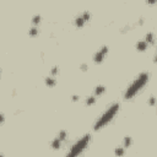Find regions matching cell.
<instances>
[{
	"label": "cell",
	"mask_w": 157,
	"mask_h": 157,
	"mask_svg": "<svg viewBox=\"0 0 157 157\" xmlns=\"http://www.w3.org/2000/svg\"><path fill=\"white\" fill-rule=\"evenodd\" d=\"M147 80H149V74H147V72H141V74L135 79V81L127 88L124 97H125L127 100H128V98H131L135 93H138L144 86H145V84L147 82Z\"/></svg>",
	"instance_id": "obj_1"
},
{
	"label": "cell",
	"mask_w": 157,
	"mask_h": 157,
	"mask_svg": "<svg viewBox=\"0 0 157 157\" xmlns=\"http://www.w3.org/2000/svg\"><path fill=\"white\" fill-rule=\"evenodd\" d=\"M118 109H119V103H113V104L98 118V120H97L96 124H95V129L98 130V129L102 128L103 125H106L108 122H111V120L113 119V117L117 114Z\"/></svg>",
	"instance_id": "obj_2"
},
{
	"label": "cell",
	"mask_w": 157,
	"mask_h": 157,
	"mask_svg": "<svg viewBox=\"0 0 157 157\" xmlns=\"http://www.w3.org/2000/svg\"><path fill=\"white\" fill-rule=\"evenodd\" d=\"M90 140H91V135H90V134L84 135L80 140H77L76 143L72 145V147L70 149V151L68 152L66 157H77L86 149V146L88 145Z\"/></svg>",
	"instance_id": "obj_3"
},
{
	"label": "cell",
	"mask_w": 157,
	"mask_h": 157,
	"mask_svg": "<svg viewBox=\"0 0 157 157\" xmlns=\"http://www.w3.org/2000/svg\"><path fill=\"white\" fill-rule=\"evenodd\" d=\"M107 53H108V47H107V45H103L100 50H98V52L95 54L93 60H95L96 63H101V61L103 60V58H104V55H106Z\"/></svg>",
	"instance_id": "obj_4"
},
{
	"label": "cell",
	"mask_w": 157,
	"mask_h": 157,
	"mask_svg": "<svg viewBox=\"0 0 157 157\" xmlns=\"http://www.w3.org/2000/svg\"><path fill=\"white\" fill-rule=\"evenodd\" d=\"M136 48H138V50H145L147 48V43L145 42V41H140L136 44Z\"/></svg>",
	"instance_id": "obj_5"
},
{
	"label": "cell",
	"mask_w": 157,
	"mask_h": 157,
	"mask_svg": "<svg viewBox=\"0 0 157 157\" xmlns=\"http://www.w3.org/2000/svg\"><path fill=\"white\" fill-rule=\"evenodd\" d=\"M75 23H76V26H82V25L85 23V20H84L82 15L76 16V18H75Z\"/></svg>",
	"instance_id": "obj_6"
},
{
	"label": "cell",
	"mask_w": 157,
	"mask_h": 157,
	"mask_svg": "<svg viewBox=\"0 0 157 157\" xmlns=\"http://www.w3.org/2000/svg\"><path fill=\"white\" fill-rule=\"evenodd\" d=\"M60 145H61V141H60L58 138H55V139L52 141V147H53V149H59Z\"/></svg>",
	"instance_id": "obj_7"
},
{
	"label": "cell",
	"mask_w": 157,
	"mask_h": 157,
	"mask_svg": "<svg viewBox=\"0 0 157 157\" xmlns=\"http://www.w3.org/2000/svg\"><path fill=\"white\" fill-rule=\"evenodd\" d=\"M154 41H155V39H154V33H152V32H149V33L146 34V39H145V42L146 43H149V42L152 43Z\"/></svg>",
	"instance_id": "obj_8"
},
{
	"label": "cell",
	"mask_w": 157,
	"mask_h": 157,
	"mask_svg": "<svg viewBox=\"0 0 157 157\" xmlns=\"http://www.w3.org/2000/svg\"><path fill=\"white\" fill-rule=\"evenodd\" d=\"M104 91H106V87H104V86H102V85H100V86H97V87H96L95 93H96V95H101V93H103Z\"/></svg>",
	"instance_id": "obj_9"
},
{
	"label": "cell",
	"mask_w": 157,
	"mask_h": 157,
	"mask_svg": "<svg viewBox=\"0 0 157 157\" xmlns=\"http://www.w3.org/2000/svg\"><path fill=\"white\" fill-rule=\"evenodd\" d=\"M45 84L49 86H54L55 85V79H53V77H45Z\"/></svg>",
	"instance_id": "obj_10"
},
{
	"label": "cell",
	"mask_w": 157,
	"mask_h": 157,
	"mask_svg": "<svg viewBox=\"0 0 157 157\" xmlns=\"http://www.w3.org/2000/svg\"><path fill=\"white\" fill-rule=\"evenodd\" d=\"M58 139H59L60 141L65 140V139H66V131H65V130H61V131L59 133V135H58Z\"/></svg>",
	"instance_id": "obj_11"
},
{
	"label": "cell",
	"mask_w": 157,
	"mask_h": 157,
	"mask_svg": "<svg viewBox=\"0 0 157 157\" xmlns=\"http://www.w3.org/2000/svg\"><path fill=\"white\" fill-rule=\"evenodd\" d=\"M123 154H124V147H123V146H119V147H117V149H115V155L122 156Z\"/></svg>",
	"instance_id": "obj_12"
},
{
	"label": "cell",
	"mask_w": 157,
	"mask_h": 157,
	"mask_svg": "<svg viewBox=\"0 0 157 157\" xmlns=\"http://www.w3.org/2000/svg\"><path fill=\"white\" fill-rule=\"evenodd\" d=\"M130 144H131V138H130V136H127V138L124 139V146H123V147H124V149H125V147H129Z\"/></svg>",
	"instance_id": "obj_13"
},
{
	"label": "cell",
	"mask_w": 157,
	"mask_h": 157,
	"mask_svg": "<svg viewBox=\"0 0 157 157\" xmlns=\"http://www.w3.org/2000/svg\"><path fill=\"white\" fill-rule=\"evenodd\" d=\"M39 21H41V15H34L33 16V18H32V22L34 23V25H37V23H39Z\"/></svg>",
	"instance_id": "obj_14"
},
{
	"label": "cell",
	"mask_w": 157,
	"mask_h": 157,
	"mask_svg": "<svg viewBox=\"0 0 157 157\" xmlns=\"http://www.w3.org/2000/svg\"><path fill=\"white\" fill-rule=\"evenodd\" d=\"M95 102H96V97H95V96L87 97V100H86V103H87V104H92V103H95Z\"/></svg>",
	"instance_id": "obj_15"
},
{
	"label": "cell",
	"mask_w": 157,
	"mask_h": 157,
	"mask_svg": "<svg viewBox=\"0 0 157 157\" xmlns=\"http://www.w3.org/2000/svg\"><path fill=\"white\" fill-rule=\"evenodd\" d=\"M38 31H39V29L37 28V27H36V26H34V27H32V28L29 29V34H31V36H34V34H37V33H38Z\"/></svg>",
	"instance_id": "obj_16"
},
{
	"label": "cell",
	"mask_w": 157,
	"mask_h": 157,
	"mask_svg": "<svg viewBox=\"0 0 157 157\" xmlns=\"http://www.w3.org/2000/svg\"><path fill=\"white\" fill-rule=\"evenodd\" d=\"M82 17H84V20H85V21H88V20H90V17H91V14L86 10V11H84V14H82Z\"/></svg>",
	"instance_id": "obj_17"
},
{
	"label": "cell",
	"mask_w": 157,
	"mask_h": 157,
	"mask_svg": "<svg viewBox=\"0 0 157 157\" xmlns=\"http://www.w3.org/2000/svg\"><path fill=\"white\" fill-rule=\"evenodd\" d=\"M80 68H81V70H82V71H85V70H87V68H88V65H87V64H85V63H84V64H81V66H80Z\"/></svg>",
	"instance_id": "obj_18"
},
{
	"label": "cell",
	"mask_w": 157,
	"mask_h": 157,
	"mask_svg": "<svg viewBox=\"0 0 157 157\" xmlns=\"http://www.w3.org/2000/svg\"><path fill=\"white\" fill-rule=\"evenodd\" d=\"M57 72H58V68H57V66H53V69H52V74H53V75H55Z\"/></svg>",
	"instance_id": "obj_19"
},
{
	"label": "cell",
	"mask_w": 157,
	"mask_h": 157,
	"mask_svg": "<svg viewBox=\"0 0 157 157\" xmlns=\"http://www.w3.org/2000/svg\"><path fill=\"white\" fill-rule=\"evenodd\" d=\"M4 119H5L4 114H2V113H0V123H2V122H4Z\"/></svg>",
	"instance_id": "obj_20"
},
{
	"label": "cell",
	"mask_w": 157,
	"mask_h": 157,
	"mask_svg": "<svg viewBox=\"0 0 157 157\" xmlns=\"http://www.w3.org/2000/svg\"><path fill=\"white\" fill-rule=\"evenodd\" d=\"M154 103H155V97L152 96V97L150 98V104H154Z\"/></svg>",
	"instance_id": "obj_21"
},
{
	"label": "cell",
	"mask_w": 157,
	"mask_h": 157,
	"mask_svg": "<svg viewBox=\"0 0 157 157\" xmlns=\"http://www.w3.org/2000/svg\"><path fill=\"white\" fill-rule=\"evenodd\" d=\"M72 100H74V101H77V100H79V96L74 95V96H72Z\"/></svg>",
	"instance_id": "obj_22"
},
{
	"label": "cell",
	"mask_w": 157,
	"mask_h": 157,
	"mask_svg": "<svg viewBox=\"0 0 157 157\" xmlns=\"http://www.w3.org/2000/svg\"><path fill=\"white\" fill-rule=\"evenodd\" d=\"M0 157H4V156H2V154H0Z\"/></svg>",
	"instance_id": "obj_23"
}]
</instances>
